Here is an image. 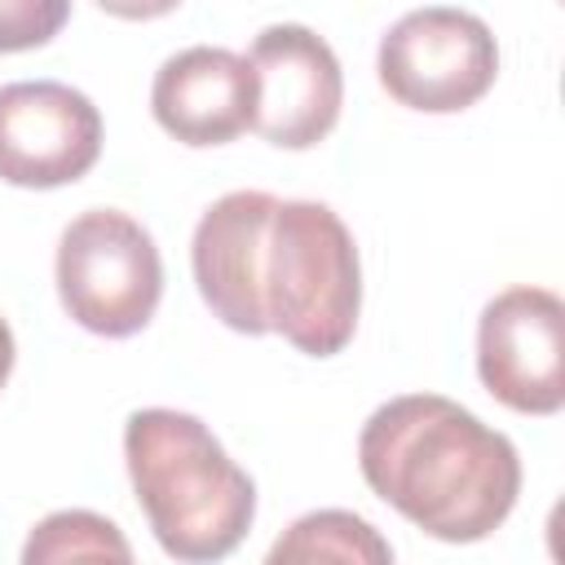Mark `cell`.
Segmentation results:
<instances>
[{
  "instance_id": "4fadbf2b",
  "label": "cell",
  "mask_w": 565,
  "mask_h": 565,
  "mask_svg": "<svg viewBox=\"0 0 565 565\" xmlns=\"http://www.w3.org/2000/svg\"><path fill=\"white\" fill-rule=\"evenodd\" d=\"M93 4L106 9L110 18H124V22H150V18L172 13L181 0H93Z\"/></svg>"
},
{
  "instance_id": "ba28073f",
  "label": "cell",
  "mask_w": 565,
  "mask_h": 565,
  "mask_svg": "<svg viewBox=\"0 0 565 565\" xmlns=\"http://www.w3.org/2000/svg\"><path fill=\"white\" fill-rule=\"evenodd\" d=\"M247 62L260 84L252 128L269 146L309 150L340 124L344 71H340L335 49L318 31H309L300 22L265 26L252 40Z\"/></svg>"
},
{
  "instance_id": "8992f818",
  "label": "cell",
  "mask_w": 565,
  "mask_h": 565,
  "mask_svg": "<svg viewBox=\"0 0 565 565\" xmlns=\"http://www.w3.org/2000/svg\"><path fill=\"white\" fill-rule=\"evenodd\" d=\"M477 375L521 415L565 406V305L547 287H508L477 318Z\"/></svg>"
},
{
  "instance_id": "277c9868",
  "label": "cell",
  "mask_w": 565,
  "mask_h": 565,
  "mask_svg": "<svg viewBox=\"0 0 565 565\" xmlns=\"http://www.w3.org/2000/svg\"><path fill=\"white\" fill-rule=\"evenodd\" d=\"M53 278L71 322L93 335L124 340L137 335L159 309L163 256L150 230L128 212L88 207L62 230Z\"/></svg>"
},
{
  "instance_id": "9c48e42d",
  "label": "cell",
  "mask_w": 565,
  "mask_h": 565,
  "mask_svg": "<svg viewBox=\"0 0 565 565\" xmlns=\"http://www.w3.org/2000/svg\"><path fill=\"white\" fill-rule=\"evenodd\" d=\"M256 71L243 53L194 44L172 53L150 84L154 124L181 146H225L256 124Z\"/></svg>"
},
{
  "instance_id": "3957f363",
  "label": "cell",
  "mask_w": 565,
  "mask_h": 565,
  "mask_svg": "<svg viewBox=\"0 0 565 565\" xmlns=\"http://www.w3.org/2000/svg\"><path fill=\"white\" fill-rule=\"evenodd\" d=\"M124 463L137 508L172 561H221L256 521V486L199 415L172 406L132 411Z\"/></svg>"
},
{
  "instance_id": "52a82bcc",
  "label": "cell",
  "mask_w": 565,
  "mask_h": 565,
  "mask_svg": "<svg viewBox=\"0 0 565 565\" xmlns=\"http://www.w3.org/2000/svg\"><path fill=\"white\" fill-rule=\"evenodd\" d=\"M102 154V110L62 79H18L0 88V181L57 190L79 181Z\"/></svg>"
},
{
  "instance_id": "8fae6325",
  "label": "cell",
  "mask_w": 565,
  "mask_h": 565,
  "mask_svg": "<svg viewBox=\"0 0 565 565\" xmlns=\"http://www.w3.org/2000/svg\"><path fill=\"white\" fill-rule=\"evenodd\" d=\"M26 565H44V561H132L128 539L119 534L115 521L88 512V508H66V512H49L26 547H22Z\"/></svg>"
},
{
  "instance_id": "5b68a950",
  "label": "cell",
  "mask_w": 565,
  "mask_h": 565,
  "mask_svg": "<svg viewBox=\"0 0 565 565\" xmlns=\"http://www.w3.org/2000/svg\"><path fill=\"white\" fill-rule=\"evenodd\" d=\"M375 71L397 106L424 115H455L477 106L494 88L499 44L477 13L428 4L402 13L384 31Z\"/></svg>"
},
{
  "instance_id": "6da1fadb",
  "label": "cell",
  "mask_w": 565,
  "mask_h": 565,
  "mask_svg": "<svg viewBox=\"0 0 565 565\" xmlns=\"http://www.w3.org/2000/svg\"><path fill=\"white\" fill-rule=\"evenodd\" d=\"M190 265L203 305L238 335L274 331L309 358H335L358 331V243L318 199L221 194L194 225Z\"/></svg>"
},
{
  "instance_id": "5bb4252c",
  "label": "cell",
  "mask_w": 565,
  "mask_h": 565,
  "mask_svg": "<svg viewBox=\"0 0 565 565\" xmlns=\"http://www.w3.org/2000/svg\"><path fill=\"white\" fill-rule=\"evenodd\" d=\"M13 358H18V344H13L9 322L0 318V388H4V380H9V371H13Z\"/></svg>"
},
{
  "instance_id": "7c38bea8",
  "label": "cell",
  "mask_w": 565,
  "mask_h": 565,
  "mask_svg": "<svg viewBox=\"0 0 565 565\" xmlns=\"http://www.w3.org/2000/svg\"><path fill=\"white\" fill-rule=\"evenodd\" d=\"M71 18V0H0V53L49 44Z\"/></svg>"
},
{
  "instance_id": "30bf717a",
  "label": "cell",
  "mask_w": 565,
  "mask_h": 565,
  "mask_svg": "<svg viewBox=\"0 0 565 565\" xmlns=\"http://www.w3.org/2000/svg\"><path fill=\"white\" fill-rule=\"evenodd\" d=\"M269 561L274 565H282V561H371V565H384V561H393V547L358 512L322 508V512L291 521L287 534L269 547Z\"/></svg>"
},
{
  "instance_id": "7a4b0ae2",
  "label": "cell",
  "mask_w": 565,
  "mask_h": 565,
  "mask_svg": "<svg viewBox=\"0 0 565 565\" xmlns=\"http://www.w3.org/2000/svg\"><path fill=\"white\" fill-rule=\"evenodd\" d=\"M358 468L371 494L441 543L494 534L521 494L512 437L441 393H402L375 406L358 433Z\"/></svg>"
}]
</instances>
